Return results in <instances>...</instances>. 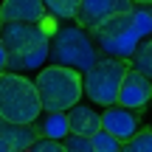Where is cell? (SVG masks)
<instances>
[{
  "label": "cell",
  "instance_id": "7a4b0ae2",
  "mask_svg": "<svg viewBox=\"0 0 152 152\" xmlns=\"http://www.w3.org/2000/svg\"><path fill=\"white\" fill-rule=\"evenodd\" d=\"M90 34L102 56H115V59L130 62L138 45L152 37V6L135 3L130 11H121V14L104 20L102 26H96Z\"/></svg>",
  "mask_w": 152,
  "mask_h": 152
},
{
  "label": "cell",
  "instance_id": "7c38bea8",
  "mask_svg": "<svg viewBox=\"0 0 152 152\" xmlns=\"http://www.w3.org/2000/svg\"><path fill=\"white\" fill-rule=\"evenodd\" d=\"M37 138L34 124H14V121H0V141H6L9 152H28L31 141Z\"/></svg>",
  "mask_w": 152,
  "mask_h": 152
},
{
  "label": "cell",
  "instance_id": "8992f818",
  "mask_svg": "<svg viewBox=\"0 0 152 152\" xmlns=\"http://www.w3.org/2000/svg\"><path fill=\"white\" fill-rule=\"evenodd\" d=\"M127 68H130L127 59L99 56V59L82 73V96H87V102H93L96 107L115 104L118 87H121V79H124Z\"/></svg>",
  "mask_w": 152,
  "mask_h": 152
},
{
  "label": "cell",
  "instance_id": "ba28073f",
  "mask_svg": "<svg viewBox=\"0 0 152 152\" xmlns=\"http://www.w3.org/2000/svg\"><path fill=\"white\" fill-rule=\"evenodd\" d=\"M102 130H107L110 135H115L121 144L127 138H132L138 130H141V113L132 107H124V104H107L102 107Z\"/></svg>",
  "mask_w": 152,
  "mask_h": 152
},
{
  "label": "cell",
  "instance_id": "5bb4252c",
  "mask_svg": "<svg viewBox=\"0 0 152 152\" xmlns=\"http://www.w3.org/2000/svg\"><path fill=\"white\" fill-rule=\"evenodd\" d=\"M42 6H45V11H48L51 17H56V20H73L79 0H42Z\"/></svg>",
  "mask_w": 152,
  "mask_h": 152
},
{
  "label": "cell",
  "instance_id": "52a82bcc",
  "mask_svg": "<svg viewBox=\"0 0 152 152\" xmlns=\"http://www.w3.org/2000/svg\"><path fill=\"white\" fill-rule=\"evenodd\" d=\"M132 6H135L132 0H79L76 14H73V23H79L82 28L93 31V28L102 26L104 20L121 14V11H130Z\"/></svg>",
  "mask_w": 152,
  "mask_h": 152
},
{
  "label": "cell",
  "instance_id": "e0dca14e",
  "mask_svg": "<svg viewBox=\"0 0 152 152\" xmlns=\"http://www.w3.org/2000/svg\"><path fill=\"white\" fill-rule=\"evenodd\" d=\"M62 147H65V152H93L90 135H82V132H68L62 138Z\"/></svg>",
  "mask_w": 152,
  "mask_h": 152
},
{
  "label": "cell",
  "instance_id": "ffe728a7",
  "mask_svg": "<svg viewBox=\"0 0 152 152\" xmlns=\"http://www.w3.org/2000/svg\"><path fill=\"white\" fill-rule=\"evenodd\" d=\"M132 3H144V6H152V0H132Z\"/></svg>",
  "mask_w": 152,
  "mask_h": 152
},
{
  "label": "cell",
  "instance_id": "9c48e42d",
  "mask_svg": "<svg viewBox=\"0 0 152 152\" xmlns=\"http://www.w3.org/2000/svg\"><path fill=\"white\" fill-rule=\"evenodd\" d=\"M118 104L124 107H132L138 113L147 110V104L152 102V85H149V76H144L141 71L135 68H127L124 79H121V87H118Z\"/></svg>",
  "mask_w": 152,
  "mask_h": 152
},
{
  "label": "cell",
  "instance_id": "cb8c5ba5",
  "mask_svg": "<svg viewBox=\"0 0 152 152\" xmlns=\"http://www.w3.org/2000/svg\"><path fill=\"white\" fill-rule=\"evenodd\" d=\"M149 85H152V79H149Z\"/></svg>",
  "mask_w": 152,
  "mask_h": 152
},
{
  "label": "cell",
  "instance_id": "44dd1931",
  "mask_svg": "<svg viewBox=\"0 0 152 152\" xmlns=\"http://www.w3.org/2000/svg\"><path fill=\"white\" fill-rule=\"evenodd\" d=\"M0 28H3V14H0Z\"/></svg>",
  "mask_w": 152,
  "mask_h": 152
},
{
  "label": "cell",
  "instance_id": "277c9868",
  "mask_svg": "<svg viewBox=\"0 0 152 152\" xmlns=\"http://www.w3.org/2000/svg\"><path fill=\"white\" fill-rule=\"evenodd\" d=\"M39 113H42V104H39L34 79L14 71L0 73V115L14 124H34Z\"/></svg>",
  "mask_w": 152,
  "mask_h": 152
},
{
  "label": "cell",
  "instance_id": "7402d4cb",
  "mask_svg": "<svg viewBox=\"0 0 152 152\" xmlns=\"http://www.w3.org/2000/svg\"><path fill=\"white\" fill-rule=\"evenodd\" d=\"M149 124H152V118H149ZM149 130H152V127H149Z\"/></svg>",
  "mask_w": 152,
  "mask_h": 152
},
{
  "label": "cell",
  "instance_id": "30bf717a",
  "mask_svg": "<svg viewBox=\"0 0 152 152\" xmlns=\"http://www.w3.org/2000/svg\"><path fill=\"white\" fill-rule=\"evenodd\" d=\"M68 113V124H71V132H82V135H93V132L102 127V110L96 104L87 102H73L71 107L65 110Z\"/></svg>",
  "mask_w": 152,
  "mask_h": 152
},
{
  "label": "cell",
  "instance_id": "6da1fadb",
  "mask_svg": "<svg viewBox=\"0 0 152 152\" xmlns=\"http://www.w3.org/2000/svg\"><path fill=\"white\" fill-rule=\"evenodd\" d=\"M56 17L45 14L37 23L6 20L0 28V42L6 48V71L14 73H37L48 65V34L56 28Z\"/></svg>",
  "mask_w": 152,
  "mask_h": 152
},
{
  "label": "cell",
  "instance_id": "d6986e66",
  "mask_svg": "<svg viewBox=\"0 0 152 152\" xmlns=\"http://www.w3.org/2000/svg\"><path fill=\"white\" fill-rule=\"evenodd\" d=\"M6 71V48H3V42H0V73Z\"/></svg>",
  "mask_w": 152,
  "mask_h": 152
},
{
  "label": "cell",
  "instance_id": "8fae6325",
  "mask_svg": "<svg viewBox=\"0 0 152 152\" xmlns=\"http://www.w3.org/2000/svg\"><path fill=\"white\" fill-rule=\"evenodd\" d=\"M0 14L6 20H17V23H37L42 20L45 11L42 0H0Z\"/></svg>",
  "mask_w": 152,
  "mask_h": 152
},
{
  "label": "cell",
  "instance_id": "ac0fdd59",
  "mask_svg": "<svg viewBox=\"0 0 152 152\" xmlns=\"http://www.w3.org/2000/svg\"><path fill=\"white\" fill-rule=\"evenodd\" d=\"M28 152H65V147H62V141H56V138L37 135L31 141V147H28Z\"/></svg>",
  "mask_w": 152,
  "mask_h": 152
},
{
  "label": "cell",
  "instance_id": "5b68a950",
  "mask_svg": "<svg viewBox=\"0 0 152 152\" xmlns=\"http://www.w3.org/2000/svg\"><path fill=\"white\" fill-rule=\"evenodd\" d=\"M34 87L42 110H68L82 99V73L62 65H42L34 73Z\"/></svg>",
  "mask_w": 152,
  "mask_h": 152
},
{
  "label": "cell",
  "instance_id": "3957f363",
  "mask_svg": "<svg viewBox=\"0 0 152 152\" xmlns=\"http://www.w3.org/2000/svg\"><path fill=\"white\" fill-rule=\"evenodd\" d=\"M99 56L102 54L96 48L93 34L73 20H59L56 28L48 34V62L51 65L73 68V71L85 73Z\"/></svg>",
  "mask_w": 152,
  "mask_h": 152
},
{
  "label": "cell",
  "instance_id": "9a60e30c",
  "mask_svg": "<svg viewBox=\"0 0 152 152\" xmlns=\"http://www.w3.org/2000/svg\"><path fill=\"white\" fill-rule=\"evenodd\" d=\"M90 144H93V152H118L121 149V141L115 135H110L107 130H102V127L90 135Z\"/></svg>",
  "mask_w": 152,
  "mask_h": 152
},
{
  "label": "cell",
  "instance_id": "4fadbf2b",
  "mask_svg": "<svg viewBox=\"0 0 152 152\" xmlns=\"http://www.w3.org/2000/svg\"><path fill=\"white\" fill-rule=\"evenodd\" d=\"M34 132L37 135H48V138H62L71 132V124H68V113L65 110H42V113L34 118Z\"/></svg>",
  "mask_w": 152,
  "mask_h": 152
},
{
  "label": "cell",
  "instance_id": "603a6c76",
  "mask_svg": "<svg viewBox=\"0 0 152 152\" xmlns=\"http://www.w3.org/2000/svg\"><path fill=\"white\" fill-rule=\"evenodd\" d=\"M149 42H152V37H149Z\"/></svg>",
  "mask_w": 152,
  "mask_h": 152
},
{
  "label": "cell",
  "instance_id": "2e32d148",
  "mask_svg": "<svg viewBox=\"0 0 152 152\" xmlns=\"http://www.w3.org/2000/svg\"><path fill=\"white\" fill-rule=\"evenodd\" d=\"M124 152H152V130H138L132 138L121 144Z\"/></svg>",
  "mask_w": 152,
  "mask_h": 152
}]
</instances>
